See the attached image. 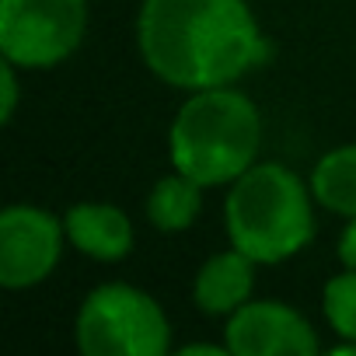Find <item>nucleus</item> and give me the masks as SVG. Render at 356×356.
Wrapping results in <instances>:
<instances>
[{"label":"nucleus","mask_w":356,"mask_h":356,"mask_svg":"<svg viewBox=\"0 0 356 356\" xmlns=\"http://www.w3.org/2000/svg\"><path fill=\"white\" fill-rule=\"evenodd\" d=\"M143 67L168 88H227L252 74L269 42L248 0H143L136 11Z\"/></svg>","instance_id":"nucleus-1"},{"label":"nucleus","mask_w":356,"mask_h":356,"mask_svg":"<svg viewBox=\"0 0 356 356\" xmlns=\"http://www.w3.org/2000/svg\"><path fill=\"white\" fill-rule=\"evenodd\" d=\"M259 150L262 115L234 84L189 91L168 129L171 168L196 178L203 189L231 186L259 161Z\"/></svg>","instance_id":"nucleus-2"},{"label":"nucleus","mask_w":356,"mask_h":356,"mask_svg":"<svg viewBox=\"0 0 356 356\" xmlns=\"http://www.w3.org/2000/svg\"><path fill=\"white\" fill-rule=\"evenodd\" d=\"M311 182L280 164L255 161L227 186L224 227L227 241L259 266H276L304 252L318 231Z\"/></svg>","instance_id":"nucleus-3"},{"label":"nucleus","mask_w":356,"mask_h":356,"mask_svg":"<svg viewBox=\"0 0 356 356\" xmlns=\"http://www.w3.org/2000/svg\"><path fill=\"white\" fill-rule=\"evenodd\" d=\"M74 346L84 356H161L171 349V321L147 290L102 283L77 307Z\"/></svg>","instance_id":"nucleus-4"},{"label":"nucleus","mask_w":356,"mask_h":356,"mask_svg":"<svg viewBox=\"0 0 356 356\" xmlns=\"http://www.w3.org/2000/svg\"><path fill=\"white\" fill-rule=\"evenodd\" d=\"M88 35V0H0V53L22 70L70 60Z\"/></svg>","instance_id":"nucleus-5"},{"label":"nucleus","mask_w":356,"mask_h":356,"mask_svg":"<svg viewBox=\"0 0 356 356\" xmlns=\"http://www.w3.org/2000/svg\"><path fill=\"white\" fill-rule=\"evenodd\" d=\"M63 245V217L32 203L4 207L0 213V286L32 290L46 283L60 266Z\"/></svg>","instance_id":"nucleus-6"},{"label":"nucleus","mask_w":356,"mask_h":356,"mask_svg":"<svg viewBox=\"0 0 356 356\" xmlns=\"http://www.w3.org/2000/svg\"><path fill=\"white\" fill-rule=\"evenodd\" d=\"M224 342L234 356H314L321 339L314 325L283 300H248L224 325Z\"/></svg>","instance_id":"nucleus-7"},{"label":"nucleus","mask_w":356,"mask_h":356,"mask_svg":"<svg viewBox=\"0 0 356 356\" xmlns=\"http://www.w3.org/2000/svg\"><path fill=\"white\" fill-rule=\"evenodd\" d=\"M67 245L95 262H119L133 252V220L122 207L112 203H74L63 213Z\"/></svg>","instance_id":"nucleus-8"},{"label":"nucleus","mask_w":356,"mask_h":356,"mask_svg":"<svg viewBox=\"0 0 356 356\" xmlns=\"http://www.w3.org/2000/svg\"><path fill=\"white\" fill-rule=\"evenodd\" d=\"M255 259H248L241 248H227L210 255L196 280H193V300L203 314L210 318H231L238 307H245L252 300L255 290Z\"/></svg>","instance_id":"nucleus-9"},{"label":"nucleus","mask_w":356,"mask_h":356,"mask_svg":"<svg viewBox=\"0 0 356 356\" xmlns=\"http://www.w3.org/2000/svg\"><path fill=\"white\" fill-rule=\"evenodd\" d=\"M200 210H203V186L175 168H171V175L157 178L147 196V220L161 234L189 231L200 220Z\"/></svg>","instance_id":"nucleus-10"},{"label":"nucleus","mask_w":356,"mask_h":356,"mask_svg":"<svg viewBox=\"0 0 356 356\" xmlns=\"http://www.w3.org/2000/svg\"><path fill=\"white\" fill-rule=\"evenodd\" d=\"M311 193L335 217H356V143L325 150L311 168Z\"/></svg>","instance_id":"nucleus-11"},{"label":"nucleus","mask_w":356,"mask_h":356,"mask_svg":"<svg viewBox=\"0 0 356 356\" xmlns=\"http://www.w3.org/2000/svg\"><path fill=\"white\" fill-rule=\"evenodd\" d=\"M321 311L335 339L356 342V269L335 273L321 290Z\"/></svg>","instance_id":"nucleus-12"},{"label":"nucleus","mask_w":356,"mask_h":356,"mask_svg":"<svg viewBox=\"0 0 356 356\" xmlns=\"http://www.w3.org/2000/svg\"><path fill=\"white\" fill-rule=\"evenodd\" d=\"M18 70L15 63H0V122L11 126L15 112H18V102H22V81H18Z\"/></svg>","instance_id":"nucleus-13"},{"label":"nucleus","mask_w":356,"mask_h":356,"mask_svg":"<svg viewBox=\"0 0 356 356\" xmlns=\"http://www.w3.org/2000/svg\"><path fill=\"white\" fill-rule=\"evenodd\" d=\"M335 252H339L342 269H356V217H349V220H346V227H342V234H339Z\"/></svg>","instance_id":"nucleus-14"},{"label":"nucleus","mask_w":356,"mask_h":356,"mask_svg":"<svg viewBox=\"0 0 356 356\" xmlns=\"http://www.w3.org/2000/svg\"><path fill=\"white\" fill-rule=\"evenodd\" d=\"M182 356H196V353H210V356H224V353H231L227 349V342H189V346H182L178 349Z\"/></svg>","instance_id":"nucleus-15"}]
</instances>
